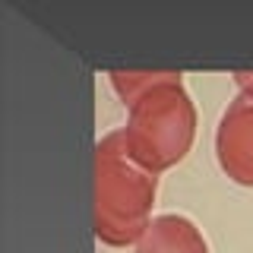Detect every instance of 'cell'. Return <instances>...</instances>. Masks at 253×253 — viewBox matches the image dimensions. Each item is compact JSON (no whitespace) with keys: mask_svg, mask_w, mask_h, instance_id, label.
<instances>
[{"mask_svg":"<svg viewBox=\"0 0 253 253\" xmlns=\"http://www.w3.org/2000/svg\"><path fill=\"white\" fill-rule=\"evenodd\" d=\"M158 174L139 168L126 152L124 130H111L95 146V237L105 247H136L152 221Z\"/></svg>","mask_w":253,"mask_h":253,"instance_id":"cell-2","label":"cell"},{"mask_svg":"<svg viewBox=\"0 0 253 253\" xmlns=\"http://www.w3.org/2000/svg\"><path fill=\"white\" fill-rule=\"evenodd\" d=\"M121 130L130 158L149 174H165L184 162L196 139V105L180 73L162 70V76L126 105V126Z\"/></svg>","mask_w":253,"mask_h":253,"instance_id":"cell-1","label":"cell"},{"mask_svg":"<svg viewBox=\"0 0 253 253\" xmlns=\"http://www.w3.org/2000/svg\"><path fill=\"white\" fill-rule=\"evenodd\" d=\"M215 158L228 180L253 187V89H241L215 126Z\"/></svg>","mask_w":253,"mask_h":253,"instance_id":"cell-3","label":"cell"},{"mask_svg":"<svg viewBox=\"0 0 253 253\" xmlns=\"http://www.w3.org/2000/svg\"><path fill=\"white\" fill-rule=\"evenodd\" d=\"M133 253H209V241L193 218L180 212H162L149 221Z\"/></svg>","mask_w":253,"mask_h":253,"instance_id":"cell-4","label":"cell"},{"mask_svg":"<svg viewBox=\"0 0 253 253\" xmlns=\"http://www.w3.org/2000/svg\"><path fill=\"white\" fill-rule=\"evenodd\" d=\"M234 83H237V89H253V73H234Z\"/></svg>","mask_w":253,"mask_h":253,"instance_id":"cell-5","label":"cell"}]
</instances>
